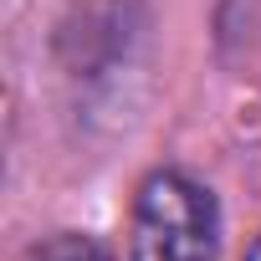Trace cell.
Masks as SVG:
<instances>
[{
  "label": "cell",
  "instance_id": "6da1fadb",
  "mask_svg": "<svg viewBox=\"0 0 261 261\" xmlns=\"http://www.w3.org/2000/svg\"><path fill=\"white\" fill-rule=\"evenodd\" d=\"M220 205L185 169H154L128 215V261H215Z\"/></svg>",
  "mask_w": 261,
  "mask_h": 261
},
{
  "label": "cell",
  "instance_id": "7a4b0ae2",
  "mask_svg": "<svg viewBox=\"0 0 261 261\" xmlns=\"http://www.w3.org/2000/svg\"><path fill=\"white\" fill-rule=\"evenodd\" d=\"M31 261H113V251L97 241V236H82V230H62L51 241H41L31 251Z\"/></svg>",
  "mask_w": 261,
  "mask_h": 261
},
{
  "label": "cell",
  "instance_id": "3957f363",
  "mask_svg": "<svg viewBox=\"0 0 261 261\" xmlns=\"http://www.w3.org/2000/svg\"><path fill=\"white\" fill-rule=\"evenodd\" d=\"M246 261H261V241H256V246H251V256H246Z\"/></svg>",
  "mask_w": 261,
  "mask_h": 261
}]
</instances>
